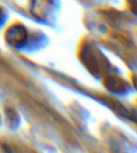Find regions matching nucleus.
<instances>
[{"mask_svg": "<svg viewBox=\"0 0 137 153\" xmlns=\"http://www.w3.org/2000/svg\"><path fill=\"white\" fill-rule=\"evenodd\" d=\"M3 21H4V12L0 10V24L3 23Z\"/></svg>", "mask_w": 137, "mask_h": 153, "instance_id": "nucleus-1", "label": "nucleus"}]
</instances>
